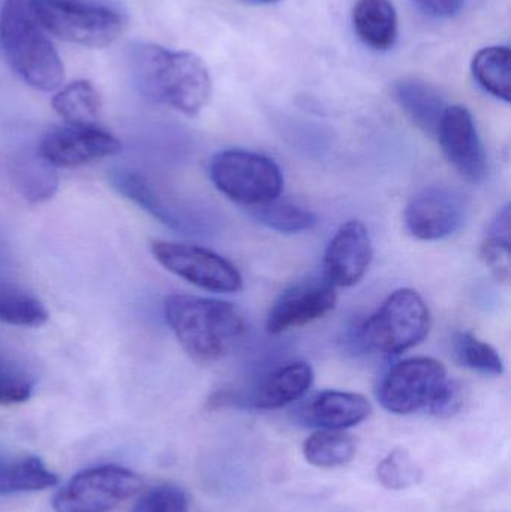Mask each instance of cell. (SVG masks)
<instances>
[{"mask_svg":"<svg viewBox=\"0 0 511 512\" xmlns=\"http://www.w3.org/2000/svg\"><path fill=\"white\" fill-rule=\"evenodd\" d=\"M314 384V369L306 361H293L263 379L245 399L249 408L275 411L302 399Z\"/></svg>","mask_w":511,"mask_h":512,"instance_id":"cell-16","label":"cell"},{"mask_svg":"<svg viewBox=\"0 0 511 512\" xmlns=\"http://www.w3.org/2000/svg\"><path fill=\"white\" fill-rule=\"evenodd\" d=\"M51 105L66 125L98 126L101 98L89 81H72L54 95Z\"/></svg>","mask_w":511,"mask_h":512,"instance_id":"cell-23","label":"cell"},{"mask_svg":"<svg viewBox=\"0 0 511 512\" xmlns=\"http://www.w3.org/2000/svg\"><path fill=\"white\" fill-rule=\"evenodd\" d=\"M252 2L264 3V5H270V3H278L281 0H252Z\"/></svg>","mask_w":511,"mask_h":512,"instance_id":"cell-33","label":"cell"},{"mask_svg":"<svg viewBox=\"0 0 511 512\" xmlns=\"http://www.w3.org/2000/svg\"><path fill=\"white\" fill-rule=\"evenodd\" d=\"M0 50L12 71L30 87L51 92L62 86L65 68L36 21L27 0H6L0 9Z\"/></svg>","mask_w":511,"mask_h":512,"instance_id":"cell-3","label":"cell"},{"mask_svg":"<svg viewBox=\"0 0 511 512\" xmlns=\"http://www.w3.org/2000/svg\"><path fill=\"white\" fill-rule=\"evenodd\" d=\"M392 96L417 128L431 137L437 135L441 117L449 107L437 87L416 78H405L393 84Z\"/></svg>","mask_w":511,"mask_h":512,"instance_id":"cell-17","label":"cell"},{"mask_svg":"<svg viewBox=\"0 0 511 512\" xmlns=\"http://www.w3.org/2000/svg\"><path fill=\"white\" fill-rule=\"evenodd\" d=\"M377 477L387 489L404 490L417 483L420 471L405 451H393L378 465Z\"/></svg>","mask_w":511,"mask_h":512,"instance_id":"cell-30","label":"cell"},{"mask_svg":"<svg viewBox=\"0 0 511 512\" xmlns=\"http://www.w3.org/2000/svg\"><path fill=\"white\" fill-rule=\"evenodd\" d=\"M210 180L219 192L245 206L278 200L284 189L281 168L269 156L249 150H222L209 165Z\"/></svg>","mask_w":511,"mask_h":512,"instance_id":"cell-7","label":"cell"},{"mask_svg":"<svg viewBox=\"0 0 511 512\" xmlns=\"http://www.w3.org/2000/svg\"><path fill=\"white\" fill-rule=\"evenodd\" d=\"M453 351L462 366L486 376L504 373V361L500 352L468 331H458L453 336Z\"/></svg>","mask_w":511,"mask_h":512,"instance_id":"cell-28","label":"cell"},{"mask_svg":"<svg viewBox=\"0 0 511 512\" xmlns=\"http://www.w3.org/2000/svg\"><path fill=\"white\" fill-rule=\"evenodd\" d=\"M42 29L62 41L99 48L113 44L126 29V18L107 6L80 0H27Z\"/></svg>","mask_w":511,"mask_h":512,"instance_id":"cell-6","label":"cell"},{"mask_svg":"<svg viewBox=\"0 0 511 512\" xmlns=\"http://www.w3.org/2000/svg\"><path fill=\"white\" fill-rule=\"evenodd\" d=\"M408 233L423 242H437L453 236L465 222L461 195L443 186L423 189L405 209Z\"/></svg>","mask_w":511,"mask_h":512,"instance_id":"cell-12","label":"cell"},{"mask_svg":"<svg viewBox=\"0 0 511 512\" xmlns=\"http://www.w3.org/2000/svg\"><path fill=\"white\" fill-rule=\"evenodd\" d=\"M131 62L135 83L150 101L189 117L198 116L209 104L212 78L197 54L140 44L132 50Z\"/></svg>","mask_w":511,"mask_h":512,"instance_id":"cell-1","label":"cell"},{"mask_svg":"<svg viewBox=\"0 0 511 512\" xmlns=\"http://www.w3.org/2000/svg\"><path fill=\"white\" fill-rule=\"evenodd\" d=\"M374 256L371 234L359 221H348L330 240L324 254V279L333 286L350 288L365 277Z\"/></svg>","mask_w":511,"mask_h":512,"instance_id":"cell-14","label":"cell"},{"mask_svg":"<svg viewBox=\"0 0 511 512\" xmlns=\"http://www.w3.org/2000/svg\"><path fill=\"white\" fill-rule=\"evenodd\" d=\"M251 216L269 230L282 234L303 233L312 230L318 222L311 210L278 200L252 207Z\"/></svg>","mask_w":511,"mask_h":512,"instance_id":"cell-27","label":"cell"},{"mask_svg":"<svg viewBox=\"0 0 511 512\" xmlns=\"http://www.w3.org/2000/svg\"><path fill=\"white\" fill-rule=\"evenodd\" d=\"M47 307L32 292L11 282H0V322L21 328L47 324Z\"/></svg>","mask_w":511,"mask_h":512,"instance_id":"cell-25","label":"cell"},{"mask_svg":"<svg viewBox=\"0 0 511 512\" xmlns=\"http://www.w3.org/2000/svg\"><path fill=\"white\" fill-rule=\"evenodd\" d=\"M35 382L0 352V406L20 405L32 397Z\"/></svg>","mask_w":511,"mask_h":512,"instance_id":"cell-29","label":"cell"},{"mask_svg":"<svg viewBox=\"0 0 511 512\" xmlns=\"http://www.w3.org/2000/svg\"><path fill=\"white\" fill-rule=\"evenodd\" d=\"M356 439L344 430H324L312 433L303 444L306 462L315 468H339L356 457Z\"/></svg>","mask_w":511,"mask_h":512,"instance_id":"cell-24","label":"cell"},{"mask_svg":"<svg viewBox=\"0 0 511 512\" xmlns=\"http://www.w3.org/2000/svg\"><path fill=\"white\" fill-rule=\"evenodd\" d=\"M447 161L468 182L480 183L488 176V156L473 114L464 105H449L441 117L437 135Z\"/></svg>","mask_w":511,"mask_h":512,"instance_id":"cell-11","label":"cell"},{"mask_svg":"<svg viewBox=\"0 0 511 512\" xmlns=\"http://www.w3.org/2000/svg\"><path fill=\"white\" fill-rule=\"evenodd\" d=\"M111 186L126 200L141 207L144 212L158 219L173 230H186L188 224L180 219L176 210L168 206L167 201L156 191L155 186L135 171L120 170L111 174Z\"/></svg>","mask_w":511,"mask_h":512,"instance_id":"cell-19","label":"cell"},{"mask_svg":"<svg viewBox=\"0 0 511 512\" xmlns=\"http://www.w3.org/2000/svg\"><path fill=\"white\" fill-rule=\"evenodd\" d=\"M371 412V403L362 394L327 390L300 409L299 420L317 429L345 430L363 423Z\"/></svg>","mask_w":511,"mask_h":512,"instance_id":"cell-15","label":"cell"},{"mask_svg":"<svg viewBox=\"0 0 511 512\" xmlns=\"http://www.w3.org/2000/svg\"><path fill=\"white\" fill-rule=\"evenodd\" d=\"M122 152V143L99 126L63 125L51 129L38 153L53 167L74 168L111 158Z\"/></svg>","mask_w":511,"mask_h":512,"instance_id":"cell-10","label":"cell"},{"mask_svg":"<svg viewBox=\"0 0 511 512\" xmlns=\"http://www.w3.org/2000/svg\"><path fill=\"white\" fill-rule=\"evenodd\" d=\"M338 295L326 279H308L285 289L270 307L266 330L281 334L323 318L335 309Z\"/></svg>","mask_w":511,"mask_h":512,"instance_id":"cell-13","label":"cell"},{"mask_svg":"<svg viewBox=\"0 0 511 512\" xmlns=\"http://www.w3.org/2000/svg\"><path fill=\"white\" fill-rule=\"evenodd\" d=\"M431 330V310L422 295L411 288L396 289L372 313L360 330V339L372 351L399 355L426 339Z\"/></svg>","mask_w":511,"mask_h":512,"instance_id":"cell-5","label":"cell"},{"mask_svg":"<svg viewBox=\"0 0 511 512\" xmlns=\"http://www.w3.org/2000/svg\"><path fill=\"white\" fill-rule=\"evenodd\" d=\"M143 489V478L117 465L93 466L71 478L54 495L56 512H108L134 498Z\"/></svg>","mask_w":511,"mask_h":512,"instance_id":"cell-8","label":"cell"},{"mask_svg":"<svg viewBox=\"0 0 511 512\" xmlns=\"http://www.w3.org/2000/svg\"><path fill=\"white\" fill-rule=\"evenodd\" d=\"M417 9L432 18H453L464 8L465 0H411Z\"/></svg>","mask_w":511,"mask_h":512,"instance_id":"cell-32","label":"cell"},{"mask_svg":"<svg viewBox=\"0 0 511 512\" xmlns=\"http://www.w3.org/2000/svg\"><path fill=\"white\" fill-rule=\"evenodd\" d=\"M474 80L485 92L509 104L511 99V50L492 45L477 51L471 62Z\"/></svg>","mask_w":511,"mask_h":512,"instance_id":"cell-21","label":"cell"},{"mask_svg":"<svg viewBox=\"0 0 511 512\" xmlns=\"http://www.w3.org/2000/svg\"><path fill=\"white\" fill-rule=\"evenodd\" d=\"M132 512H189L188 495L174 484H161L147 490Z\"/></svg>","mask_w":511,"mask_h":512,"instance_id":"cell-31","label":"cell"},{"mask_svg":"<svg viewBox=\"0 0 511 512\" xmlns=\"http://www.w3.org/2000/svg\"><path fill=\"white\" fill-rule=\"evenodd\" d=\"M510 218V206H506L489 225L480 248V258L501 283H509L511 274Z\"/></svg>","mask_w":511,"mask_h":512,"instance_id":"cell-26","label":"cell"},{"mask_svg":"<svg viewBox=\"0 0 511 512\" xmlns=\"http://www.w3.org/2000/svg\"><path fill=\"white\" fill-rule=\"evenodd\" d=\"M164 313L183 351L200 364L224 358L246 330L243 313L215 298L171 294L165 298Z\"/></svg>","mask_w":511,"mask_h":512,"instance_id":"cell-2","label":"cell"},{"mask_svg":"<svg viewBox=\"0 0 511 512\" xmlns=\"http://www.w3.org/2000/svg\"><path fill=\"white\" fill-rule=\"evenodd\" d=\"M152 255L165 270L197 288L221 294L243 288V277L236 265L201 246L158 240L152 243Z\"/></svg>","mask_w":511,"mask_h":512,"instance_id":"cell-9","label":"cell"},{"mask_svg":"<svg viewBox=\"0 0 511 512\" xmlns=\"http://www.w3.org/2000/svg\"><path fill=\"white\" fill-rule=\"evenodd\" d=\"M57 483L59 477L39 457H20L0 463V495L41 492Z\"/></svg>","mask_w":511,"mask_h":512,"instance_id":"cell-22","label":"cell"},{"mask_svg":"<svg viewBox=\"0 0 511 512\" xmlns=\"http://www.w3.org/2000/svg\"><path fill=\"white\" fill-rule=\"evenodd\" d=\"M9 176L18 194L29 203H45L59 189L56 167L45 161L39 153L15 158L9 167Z\"/></svg>","mask_w":511,"mask_h":512,"instance_id":"cell-20","label":"cell"},{"mask_svg":"<svg viewBox=\"0 0 511 512\" xmlns=\"http://www.w3.org/2000/svg\"><path fill=\"white\" fill-rule=\"evenodd\" d=\"M378 402L396 415L429 411L437 417L455 414L462 403L461 387L447 378L440 361L428 357L399 361L378 387Z\"/></svg>","mask_w":511,"mask_h":512,"instance_id":"cell-4","label":"cell"},{"mask_svg":"<svg viewBox=\"0 0 511 512\" xmlns=\"http://www.w3.org/2000/svg\"><path fill=\"white\" fill-rule=\"evenodd\" d=\"M353 27L366 47L387 51L398 38V14L390 0H357L353 9Z\"/></svg>","mask_w":511,"mask_h":512,"instance_id":"cell-18","label":"cell"}]
</instances>
